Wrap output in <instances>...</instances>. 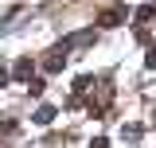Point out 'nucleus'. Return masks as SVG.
I'll return each mask as SVG.
<instances>
[{"label":"nucleus","mask_w":156,"mask_h":148,"mask_svg":"<svg viewBox=\"0 0 156 148\" xmlns=\"http://www.w3.org/2000/svg\"><path fill=\"white\" fill-rule=\"evenodd\" d=\"M125 16H129L125 8H109V12L101 16V27H117V23H121V19H125Z\"/></svg>","instance_id":"obj_1"},{"label":"nucleus","mask_w":156,"mask_h":148,"mask_svg":"<svg viewBox=\"0 0 156 148\" xmlns=\"http://www.w3.org/2000/svg\"><path fill=\"white\" fill-rule=\"evenodd\" d=\"M31 121H35V125H51V121H55V105H39Z\"/></svg>","instance_id":"obj_2"},{"label":"nucleus","mask_w":156,"mask_h":148,"mask_svg":"<svg viewBox=\"0 0 156 148\" xmlns=\"http://www.w3.org/2000/svg\"><path fill=\"white\" fill-rule=\"evenodd\" d=\"M12 74L27 82V78H31V58H20V62H16V70H12Z\"/></svg>","instance_id":"obj_3"},{"label":"nucleus","mask_w":156,"mask_h":148,"mask_svg":"<svg viewBox=\"0 0 156 148\" xmlns=\"http://www.w3.org/2000/svg\"><path fill=\"white\" fill-rule=\"evenodd\" d=\"M152 16H156V4H152V0H148L144 8H136V19H152Z\"/></svg>","instance_id":"obj_4"},{"label":"nucleus","mask_w":156,"mask_h":148,"mask_svg":"<svg viewBox=\"0 0 156 148\" xmlns=\"http://www.w3.org/2000/svg\"><path fill=\"white\" fill-rule=\"evenodd\" d=\"M27 90H31V93L39 97V93H43V82H39V78H27Z\"/></svg>","instance_id":"obj_5"},{"label":"nucleus","mask_w":156,"mask_h":148,"mask_svg":"<svg viewBox=\"0 0 156 148\" xmlns=\"http://www.w3.org/2000/svg\"><path fill=\"white\" fill-rule=\"evenodd\" d=\"M144 66H148V70H156V47H148V55H144Z\"/></svg>","instance_id":"obj_6"},{"label":"nucleus","mask_w":156,"mask_h":148,"mask_svg":"<svg viewBox=\"0 0 156 148\" xmlns=\"http://www.w3.org/2000/svg\"><path fill=\"white\" fill-rule=\"evenodd\" d=\"M90 148H109V140H105V136H98V140H94Z\"/></svg>","instance_id":"obj_7"},{"label":"nucleus","mask_w":156,"mask_h":148,"mask_svg":"<svg viewBox=\"0 0 156 148\" xmlns=\"http://www.w3.org/2000/svg\"><path fill=\"white\" fill-rule=\"evenodd\" d=\"M4 82H8V70H0V86H4Z\"/></svg>","instance_id":"obj_8"}]
</instances>
